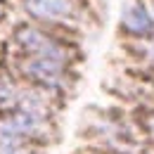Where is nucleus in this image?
<instances>
[{
    "label": "nucleus",
    "mask_w": 154,
    "mask_h": 154,
    "mask_svg": "<svg viewBox=\"0 0 154 154\" xmlns=\"http://www.w3.org/2000/svg\"><path fill=\"white\" fill-rule=\"evenodd\" d=\"M0 17H2V10H0Z\"/></svg>",
    "instance_id": "nucleus-6"
},
{
    "label": "nucleus",
    "mask_w": 154,
    "mask_h": 154,
    "mask_svg": "<svg viewBox=\"0 0 154 154\" xmlns=\"http://www.w3.org/2000/svg\"><path fill=\"white\" fill-rule=\"evenodd\" d=\"M45 126V114L38 109H21L12 116H5L0 121V135L2 137H21L40 131Z\"/></svg>",
    "instance_id": "nucleus-1"
},
{
    "label": "nucleus",
    "mask_w": 154,
    "mask_h": 154,
    "mask_svg": "<svg viewBox=\"0 0 154 154\" xmlns=\"http://www.w3.org/2000/svg\"><path fill=\"white\" fill-rule=\"evenodd\" d=\"M17 40H19L29 52H33V55H45V57H57L59 59L55 43L48 40V38H43V33L33 31V29H29V26H24V29L17 31Z\"/></svg>",
    "instance_id": "nucleus-5"
},
{
    "label": "nucleus",
    "mask_w": 154,
    "mask_h": 154,
    "mask_svg": "<svg viewBox=\"0 0 154 154\" xmlns=\"http://www.w3.org/2000/svg\"><path fill=\"white\" fill-rule=\"evenodd\" d=\"M26 74L36 78L40 83H57L62 76V62L57 57H45V55H36L26 64Z\"/></svg>",
    "instance_id": "nucleus-4"
},
{
    "label": "nucleus",
    "mask_w": 154,
    "mask_h": 154,
    "mask_svg": "<svg viewBox=\"0 0 154 154\" xmlns=\"http://www.w3.org/2000/svg\"><path fill=\"white\" fill-rule=\"evenodd\" d=\"M24 7L29 14L40 19H59L71 14L74 2L71 0H24Z\"/></svg>",
    "instance_id": "nucleus-3"
},
{
    "label": "nucleus",
    "mask_w": 154,
    "mask_h": 154,
    "mask_svg": "<svg viewBox=\"0 0 154 154\" xmlns=\"http://www.w3.org/2000/svg\"><path fill=\"white\" fill-rule=\"evenodd\" d=\"M121 21H123L126 31L137 33V36H147V33H152V29H154V21H152V17H149V12H147L137 0H128V2L123 5Z\"/></svg>",
    "instance_id": "nucleus-2"
}]
</instances>
